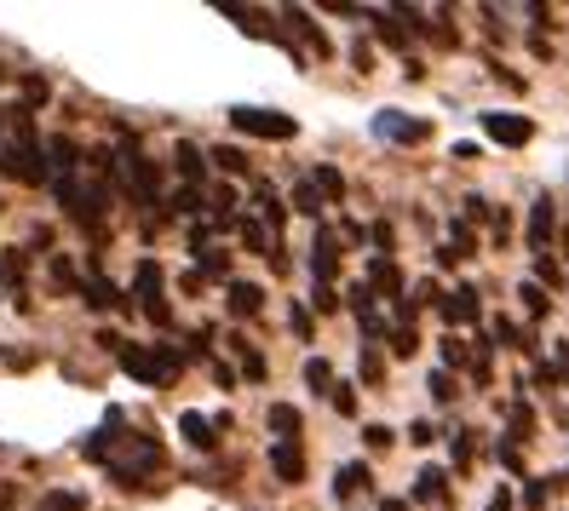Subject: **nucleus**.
Here are the masks:
<instances>
[{
  "label": "nucleus",
  "mask_w": 569,
  "mask_h": 511,
  "mask_svg": "<svg viewBox=\"0 0 569 511\" xmlns=\"http://www.w3.org/2000/svg\"><path fill=\"white\" fill-rule=\"evenodd\" d=\"M104 465H110L116 483H127V489H132V483H144L150 471H161V442H156V437H121L116 449H110V460H104Z\"/></svg>",
  "instance_id": "1"
},
{
  "label": "nucleus",
  "mask_w": 569,
  "mask_h": 511,
  "mask_svg": "<svg viewBox=\"0 0 569 511\" xmlns=\"http://www.w3.org/2000/svg\"><path fill=\"white\" fill-rule=\"evenodd\" d=\"M230 127L248 132V139H264V144H288L293 132H299V121H293V116L264 110V104H237V110H230Z\"/></svg>",
  "instance_id": "2"
},
{
  "label": "nucleus",
  "mask_w": 569,
  "mask_h": 511,
  "mask_svg": "<svg viewBox=\"0 0 569 511\" xmlns=\"http://www.w3.org/2000/svg\"><path fill=\"white\" fill-rule=\"evenodd\" d=\"M116 362L132 373V380H144V385H167V380H173V373H179V351H150V345H121L116 351Z\"/></svg>",
  "instance_id": "3"
},
{
  "label": "nucleus",
  "mask_w": 569,
  "mask_h": 511,
  "mask_svg": "<svg viewBox=\"0 0 569 511\" xmlns=\"http://www.w3.org/2000/svg\"><path fill=\"white\" fill-rule=\"evenodd\" d=\"M375 139H386V144H426L431 139V121L426 116H409V110H380L375 116Z\"/></svg>",
  "instance_id": "4"
},
{
  "label": "nucleus",
  "mask_w": 569,
  "mask_h": 511,
  "mask_svg": "<svg viewBox=\"0 0 569 511\" xmlns=\"http://www.w3.org/2000/svg\"><path fill=\"white\" fill-rule=\"evenodd\" d=\"M58 201L70 208L76 224H98V213H104V190H98V184H81L76 173L58 179Z\"/></svg>",
  "instance_id": "5"
},
{
  "label": "nucleus",
  "mask_w": 569,
  "mask_h": 511,
  "mask_svg": "<svg viewBox=\"0 0 569 511\" xmlns=\"http://www.w3.org/2000/svg\"><path fill=\"white\" fill-rule=\"evenodd\" d=\"M116 167H121V179H127V190H132V196H139V201H144V208H156V196H161V173H156V161H144L139 150H132V144H127Z\"/></svg>",
  "instance_id": "6"
},
{
  "label": "nucleus",
  "mask_w": 569,
  "mask_h": 511,
  "mask_svg": "<svg viewBox=\"0 0 569 511\" xmlns=\"http://www.w3.org/2000/svg\"><path fill=\"white\" fill-rule=\"evenodd\" d=\"M132 299L144 304V317H150L156 328L173 322V311H167V299H161V264H156V259L139 264V277H132Z\"/></svg>",
  "instance_id": "7"
},
{
  "label": "nucleus",
  "mask_w": 569,
  "mask_h": 511,
  "mask_svg": "<svg viewBox=\"0 0 569 511\" xmlns=\"http://www.w3.org/2000/svg\"><path fill=\"white\" fill-rule=\"evenodd\" d=\"M483 132L495 144H507V150H523L529 139H535V121L529 116H507V110H495V116H483Z\"/></svg>",
  "instance_id": "8"
},
{
  "label": "nucleus",
  "mask_w": 569,
  "mask_h": 511,
  "mask_svg": "<svg viewBox=\"0 0 569 511\" xmlns=\"http://www.w3.org/2000/svg\"><path fill=\"white\" fill-rule=\"evenodd\" d=\"M0 167H7L12 179H23V184H41V179H47L41 150H36V144H18V139H12V150H7V156H0Z\"/></svg>",
  "instance_id": "9"
},
{
  "label": "nucleus",
  "mask_w": 569,
  "mask_h": 511,
  "mask_svg": "<svg viewBox=\"0 0 569 511\" xmlns=\"http://www.w3.org/2000/svg\"><path fill=\"white\" fill-rule=\"evenodd\" d=\"M333 264H340V236L328 224L317 230V248H311V270H317V288H333Z\"/></svg>",
  "instance_id": "10"
},
{
  "label": "nucleus",
  "mask_w": 569,
  "mask_h": 511,
  "mask_svg": "<svg viewBox=\"0 0 569 511\" xmlns=\"http://www.w3.org/2000/svg\"><path fill=\"white\" fill-rule=\"evenodd\" d=\"M415 505H449V471H443V465H420V477H415Z\"/></svg>",
  "instance_id": "11"
},
{
  "label": "nucleus",
  "mask_w": 569,
  "mask_h": 511,
  "mask_svg": "<svg viewBox=\"0 0 569 511\" xmlns=\"http://www.w3.org/2000/svg\"><path fill=\"white\" fill-rule=\"evenodd\" d=\"M552 230H558V213H552V201H547V196H535V208H529V248H535V253H547Z\"/></svg>",
  "instance_id": "12"
},
{
  "label": "nucleus",
  "mask_w": 569,
  "mask_h": 511,
  "mask_svg": "<svg viewBox=\"0 0 569 511\" xmlns=\"http://www.w3.org/2000/svg\"><path fill=\"white\" fill-rule=\"evenodd\" d=\"M271 471H277V483H299V477H306V449H299V442H277Z\"/></svg>",
  "instance_id": "13"
},
{
  "label": "nucleus",
  "mask_w": 569,
  "mask_h": 511,
  "mask_svg": "<svg viewBox=\"0 0 569 511\" xmlns=\"http://www.w3.org/2000/svg\"><path fill=\"white\" fill-rule=\"evenodd\" d=\"M368 288H375V293H386V299H403L409 288H403V270H397L386 253L375 259V264H368Z\"/></svg>",
  "instance_id": "14"
},
{
  "label": "nucleus",
  "mask_w": 569,
  "mask_h": 511,
  "mask_svg": "<svg viewBox=\"0 0 569 511\" xmlns=\"http://www.w3.org/2000/svg\"><path fill=\"white\" fill-rule=\"evenodd\" d=\"M179 431H184V442H190V449H202V454H208L213 442H219V437H213V431H219V420L196 414V408H190V414H179Z\"/></svg>",
  "instance_id": "15"
},
{
  "label": "nucleus",
  "mask_w": 569,
  "mask_h": 511,
  "mask_svg": "<svg viewBox=\"0 0 569 511\" xmlns=\"http://www.w3.org/2000/svg\"><path fill=\"white\" fill-rule=\"evenodd\" d=\"M443 317L449 322H478V288L460 282L455 293H443Z\"/></svg>",
  "instance_id": "16"
},
{
  "label": "nucleus",
  "mask_w": 569,
  "mask_h": 511,
  "mask_svg": "<svg viewBox=\"0 0 569 511\" xmlns=\"http://www.w3.org/2000/svg\"><path fill=\"white\" fill-rule=\"evenodd\" d=\"M362 489H368V465H340V471H333V500H340V505H351Z\"/></svg>",
  "instance_id": "17"
},
{
  "label": "nucleus",
  "mask_w": 569,
  "mask_h": 511,
  "mask_svg": "<svg viewBox=\"0 0 569 511\" xmlns=\"http://www.w3.org/2000/svg\"><path fill=\"white\" fill-rule=\"evenodd\" d=\"M271 431H277V442H299V431H306V414H299L293 402H277V408H271Z\"/></svg>",
  "instance_id": "18"
},
{
  "label": "nucleus",
  "mask_w": 569,
  "mask_h": 511,
  "mask_svg": "<svg viewBox=\"0 0 569 511\" xmlns=\"http://www.w3.org/2000/svg\"><path fill=\"white\" fill-rule=\"evenodd\" d=\"M264 288L259 282H230V317H259Z\"/></svg>",
  "instance_id": "19"
},
{
  "label": "nucleus",
  "mask_w": 569,
  "mask_h": 511,
  "mask_svg": "<svg viewBox=\"0 0 569 511\" xmlns=\"http://www.w3.org/2000/svg\"><path fill=\"white\" fill-rule=\"evenodd\" d=\"M81 293H87L92 311H116V304H121V288H116V282H104V277H87V282H81Z\"/></svg>",
  "instance_id": "20"
},
{
  "label": "nucleus",
  "mask_w": 569,
  "mask_h": 511,
  "mask_svg": "<svg viewBox=\"0 0 569 511\" xmlns=\"http://www.w3.org/2000/svg\"><path fill=\"white\" fill-rule=\"evenodd\" d=\"M253 201H259V219H264V230H277V224L288 219V208H282V196H277V190H264V184H259V196H253Z\"/></svg>",
  "instance_id": "21"
},
{
  "label": "nucleus",
  "mask_w": 569,
  "mask_h": 511,
  "mask_svg": "<svg viewBox=\"0 0 569 511\" xmlns=\"http://www.w3.org/2000/svg\"><path fill=\"white\" fill-rule=\"evenodd\" d=\"M288 23H293V29H299V36H306V41H311V52H322V58L333 52V47H328V36H322V29L311 23V12H288Z\"/></svg>",
  "instance_id": "22"
},
{
  "label": "nucleus",
  "mask_w": 569,
  "mask_h": 511,
  "mask_svg": "<svg viewBox=\"0 0 569 511\" xmlns=\"http://www.w3.org/2000/svg\"><path fill=\"white\" fill-rule=\"evenodd\" d=\"M357 373H362V385H386V357H380L375 345H362V362H357Z\"/></svg>",
  "instance_id": "23"
},
{
  "label": "nucleus",
  "mask_w": 569,
  "mask_h": 511,
  "mask_svg": "<svg viewBox=\"0 0 569 511\" xmlns=\"http://www.w3.org/2000/svg\"><path fill=\"white\" fill-rule=\"evenodd\" d=\"M472 460H478V431H455V471L466 477Z\"/></svg>",
  "instance_id": "24"
},
{
  "label": "nucleus",
  "mask_w": 569,
  "mask_h": 511,
  "mask_svg": "<svg viewBox=\"0 0 569 511\" xmlns=\"http://www.w3.org/2000/svg\"><path fill=\"white\" fill-rule=\"evenodd\" d=\"M306 385L322 391V397H333V385H340V380H333V368H328L322 357H311V362H306Z\"/></svg>",
  "instance_id": "25"
},
{
  "label": "nucleus",
  "mask_w": 569,
  "mask_h": 511,
  "mask_svg": "<svg viewBox=\"0 0 569 511\" xmlns=\"http://www.w3.org/2000/svg\"><path fill=\"white\" fill-rule=\"evenodd\" d=\"M173 161H179V173H184L190 184H202V150H196V144H179Z\"/></svg>",
  "instance_id": "26"
},
{
  "label": "nucleus",
  "mask_w": 569,
  "mask_h": 511,
  "mask_svg": "<svg viewBox=\"0 0 569 511\" xmlns=\"http://www.w3.org/2000/svg\"><path fill=\"white\" fill-rule=\"evenodd\" d=\"M293 213L317 219V213H322V190H317V184H293Z\"/></svg>",
  "instance_id": "27"
},
{
  "label": "nucleus",
  "mask_w": 569,
  "mask_h": 511,
  "mask_svg": "<svg viewBox=\"0 0 569 511\" xmlns=\"http://www.w3.org/2000/svg\"><path fill=\"white\" fill-rule=\"evenodd\" d=\"M426 391L438 397V402H455V397H460V385H455V373H449V368H438V373H426Z\"/></svg>",
  "instance_id": "28"
},
{
  "label": "nucleus",
  "mask_w": 569,
  "mask_h": 511,
  "mask_svg": "<svg viewBox=\"0 0 569 511\" xmlns=\"http://www.w3.org/2000/svg\"><path fill=\"white\" fill-rule=\"evenodd\" d=\"M311 184L322 190V201H340V196H346V179L333 173V167H317V173H311Z\"/></svg>",
  "instance_id": "29"
},
{
  "label": "nucleus",
  "mask_w": 569,
  "mask_h": 511,
  "mask_svg": "<svg viewBox=\"0 0 569 511\" xmlns=\"http://www.w3.org/2000/svg\"><path fill=\"white\" fill-rule=\"evenodd\" d=\"M213 161L224 167V173H230V179H242V173H248V156H242L237 144H219V150H213Z\"/></svg>",
  "instance_id": "30"
},
{
  "label": "nucleus",
  "mask_w": 569,
  "mask_h": 511,
  "mask_svg": "<svg viewBox=\"0 0 569 511\" xmlns=\"http://www.w3.org/2000/svg\"><path fill=\"white\" fill-rule=\"evenodd\" d=\"M518 299H523V311H529V317H547V311H552L547 288H535V282H529V288H518Z\"/></svg>",
  "instance_id": "31"
},
{
  "label": "nucleus",
  "mask_w": 569,
  "mask_h": 511,
  "mask_svg": "<svg viewBox=\"0 0 569 511\" xmlns=\"http://www.w3.org/2000/svg\"><path fill=\"white\" fill-rule=\"evenodd\" d=\"M196 259H202V277H230V253H219V248H202Z\"/></svg>",
  "instance_id": "32"
},
{
  "label": "nucleus",
  "mask_w": 569,
  "mask_h": 511,
  "mask_svg": "<svg viewBox=\"0 0 569 511\" xmlns=\"http://www.w3.org/2000/svg\"><path fill=\"white\" fill-rule=\"evenodd\" d=\"M328 402H333V408H340V420H357V391H351L346 380H340V385H333V397H328Z\"/></svg>",
  "instance_id": "33"
},
{
  "label": "nucleus",
  "mask_w": 569,
  "mask_h": 511,
  "mask_svg": "<svg viewBox=\"0 0 569 511\" xmlns=\"http://www.w3.org/2000/svg\"><path fill=\"white\" fill-rule=\"evenodd\" d=\"M529 431H535V408H529V402H518V408H512V431H507V437L518 442V437H529Z\"/></svg>",
  "instance_id": "34"
},
{
  "label": "nucleus",
  "mask_w": 569,
  "mask_h": 511,
  "mask_svg": "<svg viewBox=\"0 0 569 511\" xmlns=\"http://www.w3.org/2000/svg\"><path fill=\"white\" fill-rule=\"evenodd\" d=\"M41 511H87V500H81V494H63V489H58V494H47V500H41Z\"/></svg>",
  "instance_id": "35"
},
{
  "label": "nucleus",
  "mask_w": 569,
  "mask_h": 511,
  "mask_svg": "<svg viewBox=\"0 0 569 511\" xmlns=\"http://www.w3.org/2000/svg\"><path fill=\"white\" fill-rule=\"evenodd\" d=\"M208 201H213V213H219V219H230V208H237V190H230V184H213Z\"/></svg>",
  "instance_id": "36"
},
{
  "label": "nucleus",
  "mask_w": 569,
  "mask_h": 511,
  "mask_svg": "<svg viewBox=\"0 0 569 511\" xmlns=\"http://www.w3.org/2000/svg\"><path fill=\"white\" fill-rule=\"evenodd\" d=\"M362 442H368V454H380V449H391L397 437H391L386 425H362Z\"/></svg>",
  "instance_id": "37"
},
{
  "label": "nucleus",
  "mask_w": 569,
  "mask_h": 511,
  "mask_svg": "<svg viewBox=\"0 0 569 511\" xmlns=\"http://www.w3.org/2000/svg\"><path fill=\"white\" fill-rule=\"evenodd\" d=\"M391 351H397V357H415V351H420L415 328H397V333H391Z\"/></svg>",
  "instance_id": "38"
},
{
  "label": "nucleus",
  "mask_w": 569,
  "mask_h": 511,
  "mask_svg": "<svg viewBox=\"0 0 569 511\" xmlns=\"http://www.w3.org/2000/svg\"><path fill=\"white\" fill-rule=\"evenodd\" d=\"M547 489L552 483H523V511H547Z\"/></svg>",
  "instance_id": "39"
},
{
  "label": "nucleus",
  "mask_w": 569,
  "mask_h": 511,
  "mask_svg": "<svg viewBox=\"0 0 569 511\" xmlns=\"http://www.w3.org/2000/svg\"><path fill=\"white\" fill-rule=\"evenodd\" d=\"M237 357H242V373H248V380H264V357H259V351L237 345Z\"/></svg>",
  "instance_id": "40"
},
{
  "label": "nucleus",
  "mask_w": 569,
  "mask_h": 511,
  "mask_svg": "<svg viewBox=\"0 0 569 511\" xmlns=\"http://www.w3.org/2000/svg\"><path fill=\"white\" fill-rule=\"evenodd\" d=\"M500 465H507L512 477L523 471V449H518V442H512V437H507V442H500Z\"/></svg>",
  "instance_id": "41"
},
{
  "label": "nucleus",
  "mask_w": 569,
  "mask_h": 511,
  "mask_svg": "<svg viewBox=\"0 0 569 511\" xmlns=\"http://www.w3.org/2000/svg\"><path fill=\"white\" fill-rule=\"evenodd\" d=\"M443 362H449V368H460V362H466V368H472V351H466V345H460V339H443Z\"/></svg>",
  "instance_id": "42"
},
{
  "label": "nucleus",
  "mask_w": 569,
  "mask_h": 511,
  "mask_svg": "<svg viewBox=\"0 0 569 511\" xmlns=\"http://www.w3.org/2000/svg\"><path fill=\"white\" fill-rule=\"evenodd\" d=\"M375 36H380L386 47H409V36H403V29H397V23H386V18L375 23Z\"/></svg>",
  "instance_id": "43"
},
{
  "label": "nucleus",
  "mask_w": 569,
  "mask_h": 511,
  "mask_svg": "<svg viewBox=\"0 0 569 511\" xmlns=\"http://www.w3.org/2000/svg\"><path fill=\"white\" fill-rule=\"evenodd\" d=\"M288 322H293V333H299V339H311V328H317L306 304H293V311H288Z\"/></svg>",
  "instance_id": "44"
},
{
  "label": "nucleus",
  "mask_w": 569,
  "mask_h": 511,
  "mask_svg": "<svg viewBox=\"0 0 569 511\" xmlns=\"http://www.w3.org/2000/svg\"><path fill=\"white\" fill-rule=\"evenodd\" d=\"M409 442H420V449H431V442H438V431H431V425L420 420V425H409Z\"/></svg>",
  "instance_id": "45"
},
{
  "label": "nucleus",
  "mask_w": 569,
  "mask_h": 511,
  "mask_svg": "<svg viewBox=\"0 0 569 511\" xmlns=\"http://www.w3.org/2000/svg\"><path fill=\"white\" fill-rule=\"evenodd\" d=\"M535 277H541V282H558V264H552L547 253H535Z\"/></svg>",
  "instance_id": "46"
},
{
  "label": "nucleus",
  "mask_w": 569,
  "mask_h": 511,
  "mask_svg": "<svg viewBox=\"0 0 569 511\" xmlns=\"http://www.w3.org/2000/svg\"><path fill=\"white\" fill-rule=\"evenodd\" d=\"M23 98H29V104H41V98H47V81L29 76V81H23Z\"/></svg>",
  "instance_id": "47"
},
{
  "label": "nucleus",
  "mask_w": 569,
  "mask_h": 511,
  "mask_svg": "<svg viewBox=\"0 0 569 511\" xmlns=\"http://www.w3.org/2000/svg\"><path fill=\"white\" fill-rule=\"evenodd\" d=\"M351 63L357 70H375V47H351Z\"/></svg>",
  "instance_id": "48"
},
{
  "label": "nucleus",
  "mask_w": 569,
  "mask_h": 511,
  "mask_svg": "<svg viewBox=\"0 0 569 511\" xmlns=\"http://www.w3.org/2000/svg\"><path fill=\"white\" fill-rule=\"evenodd\" d=\"M489 511H512V494H507V489H500V494L489 500Z\"/></svg>",
  "instance_id": "49"
},
{
  "label": "nucleus",
  "mask_w": 569,
  "mask_h": 511,
  "mask_svg": "<svg viewBox=\"0 0 569 511\" xmlns=\"http://www.w3.org/2000/svg\"><path fill=\"white\" fill-rule=\"evenodd\" d=\"M380 511H415L409 500H380Z\"/></svg>",
  "instance_id": "50"
},
{
  "label": "nucleus",
  "mask_w": 569,
  "mask_h": 511,
  "mask_svg": "<svg viewBox=\"0 0 569 511\" xmlns=\"http://www.w3.org/2000/svg\"><path fill=\"white\" fill-rule=\"evenodd\" d=\"M563 248H569V224H563Z\"/></svg>",
  "instance_id": "51"
},
{
  "label": "nucleus",
  "mask_w": 569,
  "mask_h": 511,
  "mask_svg": "<svg viewBox=\"0 0 569 511\" xmlns=\"http://www.w3.org/2000/svg\"><path fill=\"white\" fill-rule=\"evenodd\" d=\"M0 277H7V264H0Z\"/></svg>",
  "instance_id": "52"
}]
</instances>
